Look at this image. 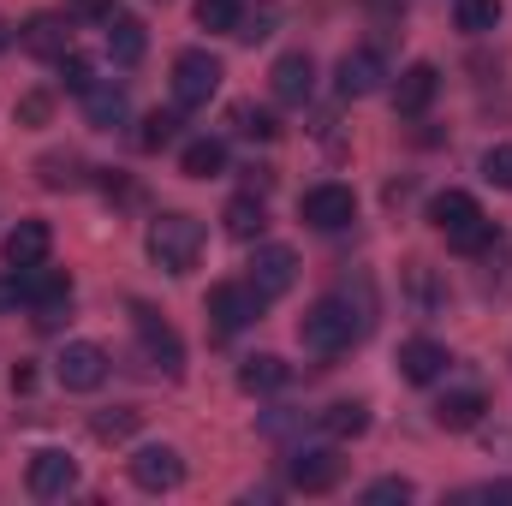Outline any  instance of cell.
<instances>
[{
  "instance_id": "f1b7e54d",
  "label": "cell",
  "mask_w": 512,
  "mask_h": 506,
  "mask_svg": "<svg viewBox=\"0 0 512 506\" xmlns=\"http://www.w3.org/2000/svg\"><path fill=\"white\" fill-rule=\"evenodd\" d=\"M501 24V0H459V30L465 36H489Z\"/></svg>"
},
{
  "instance_id": "5bb4252c",
  "label": "cell",
  "mask_w": 512,
  "mask_h": 506,
  "mask_svg": "<svg viewBox=\"0 0 512 506\" xmlns=\"http://www.w3.org/2000/svg\"><path fill=\"white\" fill-rule=\"evenodd\" d=\"M268 84H274V102L304 108V102L316 96V66H310V54H280L274 72H268Z\"/></svg>"
},
{
  "instance_id": "ab89813d",
  "label": "cell",
  "mask_w": 512,
  "mask_h": 506,
  "mask_svg": "<svg viewBox=\"0 0 512 506\" xmlns=\"http://www.w3.org/2000/svg\"><path fill=\"white\" fill-rule=\"evenodd\" d=\"M6 304H18V280H0V310Z\"/></svg>"
},
{
  "instance_id": "83f0119b",
  "label": "cell",
  "mask_w": 512,
  "mask_h": 506,
  "mask_svg": "<svg viewBox=\"0 0 512 506\" xmlns=\"http://www.w3.org/2000/svg\"><path fill=\"white\" fill-rule=\"evenodd\" d=\"M274 24H280V6H274V0H256V6H239L233 36H239V42H262V36H274Z\"/></svg>"
},
{
  "instance_id": "30bf717a",
  "label": "cell",
  "mask_w": 512,
  "mask_h": 506,
  "mask_svg": "<svg viewBox=\"0 0 512 506\" xmlns=\"http://www.w3.org/2000/svg\"><path fill=\"white\" fill-rule=\"evenodd\" d=\"M209 316H215L221 334H239V328H251L256 316H262V292H256L251 280H221L209 292Z\"/></svg>"
},
{
  "instance_id": "ac0fdd59",
  "label": "cell",
  "mask_w": 512,
  "mask_h": 506,
  "mask_svg": "<svg viewBox=\"0 0 512 506\" xmlns=\"http://www.w3.org/2000/svg\"><path fill=\"white\" fill-rule=\"evenodd\" d=\"M435 90H441V72H435L429 60H417V66H405V72H399V84H393V108L417 120V114L435 102Z\"/></svg>"
},
{
  "instance_id": "5b68a950",
  "label": "cell",
  "mask_w": 512,
  "mask_h": 506,
  "mask_svg": "<svg viewBox=\"0 0 512 506\" xmlns=\"http://www.w3.org/2000/svg\"><path fill=\"white\" fill-rule=\"evenodd\" d=\"M298 215H304V227H316V233H346L352 221H358V197H352V185H310L304 197H298Z\"/></svg>"
},
{
  "instance_id": "9a60e30c",
  "label": "cell",
  "mask_w": 512,
  "mask_h": 506,
  "mask_svg": "<svg viewBox=\"0 0 512 506\" xmlns=\"http://www.w3.org/2000/svg\"><path fill=\"white\" fill-rule=\"evenodd\" d=\"M447 364H453V358H447V346H441V340H423V334H417V340H405V346H399V376L411 381V387L441 381V376H447Z\"/></svg>"
},
{
  "instance_id": "8fae6325",
  "label": "cell",
  "mask_w": 512,
  "mask_h": 506,
  "mask_svg": "<svg viewBox=\"0 0 512 506\" xmlns=\"http://www.w3.org/2000/svg\"><path fill=\"white\" fill-rule=\"evenodd\" d=\"M24 483H30L36 501H60V495L78 489V459L60 453V447H42V453L30 459V471H24Z\"/></svg>"
},
{
  "instance_id": "6da1fadb",
  "label": "cell",
  "mask_w": 512,
  "mask_h": 506,
  "mask_svg": "<svg viewBox=\"0 0 512 506\" xmlns=\"http://www.w3.org/2000/svg\"><path fill=\"white\" fill-rule=\"evenodd\" d=\"M358 334H364V316L346 298H316L304 310V322H298V346L310 358H340V352L358 346Z\"/></svg>"
},
{
  "instance_id": "4dcf8cb0",
  "label": "cell",
  "mask_w": 512,
  "mask_h": 506,
  "mask_svg": "<svg viewBox=\"0 0 512 506\" xmlns=\"http://www.w3.org/2000/svg\"><path fill=\"white\" fill-rule=\"evenodd\" d=\"M233 131H239V137H256V143H268V137H274V114H268V108H251V102H239V108H233Z\"/></svg>"
},
{
  "instance_id": "44dd1931",
  "label": "cell",
  "mask_w": 512,
  "mask_h": 506,
  "mask_svg": "<svg viewBox=\"0 0 512 506\" xmlns=\"http://www.w3.org/2000/svg\"><path fill=\"white\" fill-rule=\"evenodd\" d=\"M126 114H131L126 90H120V84H108V78H96V90L84 96V120H90L96 131H114V126H126Z\"/></svg>"
},
{
  "instance_id": "ba28073f",
  "label": "cell",
  "mask_w": 512,
  "mask_h": 506,
  "mask_svg": "<svg viewBox=\"0 0 512 506\" xmlns=\"http://www.w3.org/2000/svg\"><path fill=\"white\" fill-rule=\"evenodd\" d=\"M54 376L66 393H96L102 381H108V352L96 346V340H72L60 358H54Z\"/></svg>"
},
{
  "instance_id": "7a4b0ae2",
  "label": "cell",
  "mask_w": 512,
  "mask_h": 506,
  "mask_svg": "<svg viewBox=\"0 0 512 506\" xmlns=\"http://www.w3.org/2000/svg\"><path fill=\"white\" fill-rule=\"evenodd\" d=\"M429 227L453 251H489V239H495V227H489V215L471 191H435L429 197Z\"/></svg>"
},
{
  "instance_id": "ffe728a7",
  "label": "cell",
  "mask_w": 512,
  "mask_h": 506,
  "mask_svg": "<svg viewBox=\"0 0 512 506\" xmlns=\"http://www.w3.org/2000/svg\"><path fill=\"white\" fill-rule=\"evenodd\" d=\"M18 280V304H36V310H48V304H66L72 298V280L60 274V268H24V274H12Z\"/></svg>"
},
{
  "instance_id": "f546056e",
  "label": "cell",
  "mask_w": 512,
  "mask_h": 506,
  "mask_svg": "<svg viewBox=\"0 0 512 506\" xmlns=\"http://www.w3.org/2000/svg\"><path fill=\"white\" fill-rule=\"evenodd\" d=\"M60 84H66L72 96H90V90H96V66H90L84 54L66 48V54H60Z\"/></svg>"
},
{
  "instance_id": "8992f818",
  "label": "cell",
  "mask_w": 512,
  "mask_h": 506,
  "mask_svg": "<svg viewBox=\"0 0 512 506\" xmlns=\"http://www.w3.org/2000/svg\"><path fill=\"white\" fill-rule=\"evenodd\" d=\"M137 346H143L149 370H161V376H185V340H179V328L161 322L155 310H137Z\"/></svg>"
},
{
  "instance_id": "60d3db41",
  "label": "cell",
  "mask_w": 512,
  "mask_h": 506,
  "mask_svg": "<svg viewBox=\"0 0 512 506\" xmlns=\"http://www.w3.org/2000/svg\"><path fill=\"white\" fill-rule=\"evenodd\" d=\"M6 42H12V30H6V18H0V54H6Z\"/></svg>"
},
{
  "instance_id": "603a6c76",
  "label": "cell",
  "mask_w": 512,
  "mask_h": 506,
  "mask_svg": "<svg viewBox=\"0 0 512 506\" xmlns=\"http://www.w3.org/2000/svg\"><path fill=\"white\" fill-rule=\"evenodd\" d=\"M102 30H108V54H114V66H137V60H143L149 36H143V24H137V18H120V12H114Z\"/></svg>"
},
{
  "instance_id": "4fadbf2b",
  "label": "cell",
  "mask_w": 512,
  "mask_h": 506,
  "mask_svg": "<svg viewBox=\"0 0 512 506\" xmlns=\"http://www.w3.org/2000/svg\"><path fill=\"white\" fill-rule=\"evenodd\" d=\"M251 280L256 292H262V304L268 298H280V292H292V280H298V256L286 251V245H256V256H251Z\"/></svg>"
},
{
  "instance_id": "d6986e66",
  "label": "cell",
  "mask_w": 512,
  "mask_h": 506,
  "mask_svg": "<svg viewBox=\"0 0 512 506\" xmlns=\"http://www.w3.org/2000/svg\"><path fill=\"white\" fill-rule=\"evenodd\" d=\"M483 417H489V399H483L477 387H453V393H441V399H435V423H441V429H453V435L477 429Z\"/></svg>"
},
{
  "instance_id": "277c9868",
  "label": "cell",
  "mask_w": 512,
  "mask_h": 506,
  "mask_svg": "<svg viewBox=\"0 0 512 506\" xmlns=\"http://www.w3.org/2000/svg\"><path fill=\"white\" fill-rule=\"evenodd\" d=\"M221 78H227V66L209 48H185L173 60V96H179V108H209L215 90H221Z\"/></svg>"
},
{
  "instance_id": "d590c367",
  "label": "cell",
  "mask_w": 512,
  "mask_h": 506,
  "mask_svg": "<svg viewBox=\"0 0 512 506\" xmlns=\"http://www.w3.org/2000/svg\"><path fill=\"white\" fill-rule=\"evenodd\" d=\"M411 495H417V483H405V477H382V483H370V489H364V501H370V506L411 501Z\"/></svg>"
},
{
  "instance_id": "7c38bea8",
  "label": "cell",
  "mask_w": 512,
  "mask_h": 506,
  "mask_svg": "<svg viewBox=\"0 0 512 506\" xmlns=\"http://www.w3.org/2000/svg\"><path fill=\"white\" fill-rule=\"evenodd\" d=\"M340 471H346V459H340L334 447H304V453H292V465H286L292 489H304V495H328V489L340 483Z\"/></svg>"
},
{
  "instance_id": "e575fe53",
  "label": "cell",
  "mask_w": 512,
  "mask_h": 506,
  "mask_svg": "<svg viewBox=\"0 0 512 506\" xmlns=\"http://www.w3.org/2000/svg\"><path fill=\"white\" fill-rule=\"evenodd\" d=\"M483 179H489V185H501V191H512V143L483 149Z\"/></svg>"
},
{
  "instance_id": "4316f807",
  "label": "cell",
  "mask_w": 512,
  "mask_h": 506,
  "mask_svg": "<svg viewBox=\"0 0 512 506\" xmlns=\"http://www.w3.org/2000/svg\"><path fill=\"white\" fill-rule=\"evenodd\" d=\"M36 179H42L48 191H72V185H84V161H78V155H42V161H36Z\"/></svg>"
},
{
  "instance_id": "cb8c5ba5",
  "label": "cell",
  "mask_w": 512,
  "mask_h": 506,
  "mask_svg": "<svg viewBox=\"0 0 512 506\" xmlns=\"http://www.w3.org/2000/svg\"><path fill=\"white\" fill-rule=\"evenodd\" d=\"M221 227H227L233 239H262V227H268V209H262V197H256V191L233 197V203L221 209Z\"/></svg>"
},
{
  "instance_id": "52a82bcc",
  "label": "cell",
  "mask_w": 512,
  "mask_h": 506,
  "mask_svg": "<svg viewBox=\"0 0 512 506\" xmlns=\"http://www.w3.org/2000/svg\"><path fill=\"white\" fill-rule=\"evenodd\" d=\"M131 483H137L143 495H167V489H179V483H185V459H179V447H167V441L137 447V453H131Z\"/></svg>"
},
{
  "instance_id": "1f68e13d",
  "label": "cell",
  "mask_w": 512,
  "mask_h": 506,
  "mask_svg": "<svg viewBox=\"0 0 512 506\" xmlns=\"http://www.w3.org/2000/svg\"><path fill=\"white\" fill-rule=\"evenodd\" d=\"M90 429H96V441H126L131 429H137V411H131V405L96 411V423H90Z\"/></svg>"
},
{
  "instance_id": "484cf974",
  "label": "cell",
  "mask_w": 512,
  "mask_h": 506,
  "mask_svg": "<svg viewBox=\"0 0 512 506\" xmlns=\"http://www.w3.org/2000/svg\"><path fill=\"white\" fill-rule=\"evenodd\" d=\"M286 376H292V370H286L274 352H256V358L239 364V387H245V393H274V387H286Z\"/></svg>"
},
{
  "instance_id": "9c48e42d",
  "label": "cell",
  "mask_w": 512,
  "mask_h": 506,
  "mask_svg": "<svg viewBox=\"0 0 512 506\" xmlns=\"http://www.w3.org/2000/svg\"><path fill=\"white\" fill-rule=\"evenodd\" d=\"M387 78V54L382 48H346L340 54V66H334V90L346 96V102H358V96H376Z\"/></svg>"
},
{
  "instance_id": "8d00e7d4",
  "label": "cell",
  "mask_w": 512,
  "mask_h": 506,
  "mask_svg": "<svg viewBox=\"0 0 512 506\" xmlns=\"http://www.w3.org/2000/svg\"><path fill=\"white\" fill-rule=\"evenodd\" d=\"M173 137H179V120L173 114H149L143 120V149H167Z\"/></svg>"
},
{
  "instance_id": "74e56055",
  "label": "cell",
  "mask_w": 512,
  "mask_h": 506,
  "mask_svg": "<svg viewBox=\"0 0 512 506\" xmlns=\"http://www.w3.org/2000/svg\"><path fill=\"white\" fill-rule=\"evenodd\" d=\"M471 501H495V506H512V477H495L483 489H471Z\"/></svg>"
},
{
  "instance_id": "3957f363",
  "label": "cell",
  "mask_w": 512,
  "mask_h": 506,
  "mask_svg": "<svg viewBox=\"0 0 512 506\" xmlns=\"http://www.w3.org/2000/svg\"><path fill=\"white\" fill-rule=\"evenodd\" d=\"M143 245H149V262H155L161 274H191L197 256H203V227H197L191 215H155Z\"/></svg>"
},
{
  "instance_id": "f35d334b",
  "label": "cell",
  "mask_w": 512,
  "mask_h": 506,
  "mask_svg": "<svg viewBox=\"0 0 512 506\" xmlns=\"http://www.w3.org/2000/svg\"><path fill=\"white\" fill-rule=\"evenodd\" d=\"M72 18H102L108 24L114 12H108V0H72Z\"/></svg>"
},
{
  "instance_id": "e0dca14e",
  "label": "cell",
  "mask_w": 512,
  "mask_h": 506,
  "mask_svg": "<svg viewBox=\"0 0 512 506\" xmlns=\"http://www.w3.org/2000/svg\"><path fill=\"white\" fill-rule=\"evenodd\" d=\"M18 42H24L36 60H60V54L72 48V18H66V12H36Z\"/></svg>"
},
{
  "instance_id": "d4e9b609",
  "label": "cell",
  "mask_w": 512,
  "mask_h": 506,
  "mask_svg": "<svg viewBox=\"0 0 512 506\" xmlns=\"http://www.w3.org/2000/svg\"><path fill=\"white\" fill-rule=\"evenodd\" d=\"M322 429H328L334 441H358V435L370 429V405H364V399H334V405L322 411Z\"/></svg>"
},
{
  "instance_id": "7402d4cb",
  "label": "cell",
  "mask_w": 512,
  "mask_h": 506,
  "mask_svg": "<svg viewBox=\"0 0 512 506\" xmlns=\"http://www.w3.org/2000/svg\"><path fill=\"white\" fill-rule=\"evenodd\" d=\"M179 167H185V179H221L227 173V143L221 137H191L179 149Z\"/></svg>"
},
{
  "instance_id": "d6a6232c",
  "label": "cell",
  "mask_w": 512,
  "mask_h": 506,
  "mask_svg": "<svg viewBox=\"0 0 512 506\" xmlns=\"http://www.w3.org/2000/svg\"><path fill=\"white\" fill-rule=\"evenodd\" d=\"M12 120H18V126H48V120H54V96H48V90H30V96H18Z\"/></svg>"
},
{
  "instance_id": "2e32d148",
  "label": "cell",
  "mask_w": 512,
  "mask_h": 506,
  "mask_svg": "<svg viewBox=\"0 0 512 506\" xmlns=\"http://www.w3.org/2000/svg\"><path fill=\"white\" fill-rule=\"evenodd\" d=\"M54 251V233H48V221H18L12 233H6V268L12 274H24V268H42Z\"/></svg>"
},
{
  "instance_id": "836d02e7",
  "label": "cell",
  "mask_w": 512,
  "mask_h": 506,
  "mask_svg": "<svg viewBox=\"0 0 512 506\" xmlns=\"http://www.w3.org/2000/svg\"><path fill=\"white\" fill-rule=\"evenodd\" d=\"M197 24L203 30H233L239 24V0H197Z\"/></svg>"
}]
</instances>
